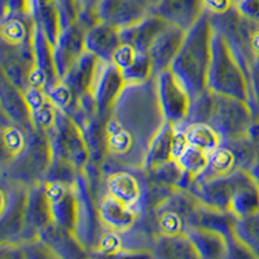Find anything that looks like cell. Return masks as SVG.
<instances>
[{
	"label": "cell",
	"mask_w": 259,
	"mask_h": 259,
	"mask_svg": "<svg viewBox=\"0 0 259 259\" xmlns=\"http://www.w3.org/2000/svg\"><path fill=\"white\" fill-rule=\"evenodd\" d=\"M121 45V29L105 21L95 22L85 34V50L105 61H113Z\"/></svg>",
	"instance_id": "cell-23"
},
{
	"label": "cell",
	"mask_w": 259,
	"mask_h": 259,
	"mask_svg": "<svg viewBox=\"0 0 259 259\" xmlns=\"http://www.w3.org/2000/svg\"><path fill=\"white\" fill-rule=\"evenodd\" d=\"M35 21L31 16H8L2 18L0 39L8 45H25L34 39Z\"/></svg>",
	"instance_id": "cell-32"
},
{
	"label": "cell",
	"mask_w": 259,
	"mask_h": 259,
	"mask_svg": "<svg viewBox=\"0 0 259 259\" xmlns=\"http://www.w3.org/2000/svg\"><path fill=\"white\" fill-rule=\"evenodd\" d=\"M214 27L207 12L186 34L171 70L186 85L192 100L207 91Z\"/></svg>",
	"instance_id": "cell-3"
},
{
	"label": "cell",
	"mask_w": 259,
	"mask_h": 259,
	"mask_svg": "<svg viewBox=\"0 0 259 259\" xmlns=\"http://www.w3.org/2000/svg\"><path fill=\"white\" fill-rule=\"evenodd\" d=\"M182 167L188 172L193 182L202 174L209 163V153L197 147L189 144L182 156L178 158Z\"/></svg>",
	"instance_id": "cell-35"
},
{
	"label": "cell",
	"mask_w": 259,
	"mask_h": 259,
	"mask_svg": "<svg viewBox=\"0 0 259 259\" xmlns=\"http://www.w3.org/2000/svg\"><path fill=\"white\" fill-rule=\"evenodd\" d=\"M165 124L157 77L126 83L105 119L104 175L144 170L150 147Z\"/></svg>",
	"instance_id": "cell-1"
},
{
	"label": "cell",
	"mask_w": 259,
	"mask_h": 259,
	"mask_svg": "<svg viewBox=\"0 0 259 259\" xmlns=\"http://www.w3.org/2000/svg\"><path fill=\"white\" fill-rule=\"evenodd\" d=\"M186 233L193 241L200 258L219 259L228 255V241L222 233L196 226L188 227Z\"/></svg>",
	"instance_id": "cell-28"
},
{
	"label": "cell",
	"mask_w": 259,
	"mask_h": 259,
	"mask_svg": "<svg viewBox=\"0 0 259 259\" xmlns=\"http://www.w3.org/2000/svg\"><path fill=\"white\" fill-rule=\"evenodd\" d=\"M106 192L124 203L143 211L144 178L143 172L134 170H119L106 175Z\"/></svg>",
	"instance_id": "cell-19"
},
{
	"label": "cell",
	"mask_w": 259,
	"mask_h": 259,
	"mask_svg": "<svg viewBox=\"0 0 259 259\" xmlns=\"http://www.w3.org/2000/svg\"><path fill=\"white\" fill-rule=\"evenodd\" d=\"M206 12L203 0H156L152 13L188 31Z\"/></svg>",
	"instance_id": "cell-16"
},
{
	"label": "cell",
	"mask_w": 259,
	"mask_h": 259,
	"mask_svg": "<svg viewBox=\"0 0 259 259\" xmlns=\"http://www.w3.org/2000/svg\"><path fill=\"white\" fill-rule=\"evenodd\" d=\"M250 171H251V174L255 177V179L258 180V183H259V156H258V158L255 159V162L253 163V166L250 167Z\"/></svg>",
	"instance_id": "cell-39"
},
{
	"label": "cell",
	"mask_w": 259,
	"mask_h": 259,
	"mask_svg": "<svg viewBox=\"0 0 259 259\" xmlns=\"http://www.w3.org/2000/svg\"><path fill=\"white\" fill-rule=\"evenodd\" d=\"M97 206L104 228L118 233L133 230L143 215L142 210L130 206L108 192L97 202Z\"/></svg>",
	"instance_id": "cell-17"
},
{
	"label": "cell",
	"mask_w": 259,
	"mask_h": 259,
	"mask_svg": "<svg viewBox=\"0 0 259 259\" xmlns=\"http://www.w3.org/2000/svg\"><path fill=\"white\" fill-rule=\"evenodd\" d=\"M235 2H236V3H237V4H239V2H240V0H235Z\"/></svg>",
	"instance_id": "cell-40"
},
{
	"label": "cell",
	"mask_w": 259,
	"mask_h": 259,
	"mask_svg": "<svg viewBox=\"0 0 259 259\" xmlns=\"http://www.w3.org/2000/svg\"><path fill=\"white\" fill-rule=\"evenodd\" d=\"M52 209L53 222L75 233L78 222V191L77 184L45 182Z\"/></svg>",
	"instance_id": "cell-15"
},
{
	"label": "cell",
	"mask_w": 259,
	"mask_h": 259,
	"mask_svg": "<svg viewBox=\"0 0 259 259\" xmlns=\"http://www.w3.org/2000/svg\"><path fill=\"white\" fill-rule=\"evenodd\" d=\"M52 157L48 135L32 126L26 148L8 165L2 166V178L29 187L45 182Z\"/></svg>",
	"instance_id": "cell-5"
},
{
	"label": "cell",
	"mask_w": 259,
	"mask_h": 259,
	"mask_svg": "<svg viewBox=\"0 0 259 259\" xmlns=\"http://www.w3.org/2000/svg\"><path fill=\"white\" fill-rule=\"evenodd\" d=\"M189 191L207 206L232 212L237 218L259 211V183L250 170L194 180Z\"/></svg>",
	"instance_id": "cell-2"
},
{
	"label": "cell",
	"mask_w": 259,
	"mask_h": 259,
	"mask_svg": "<svg viewBox=\"0 0 259 259\" xmlns=\"http://www.w3.org/2000/svg\"><path fill=\"white\" fill-rule=\"evenodd\" d=\"M203 3L209 15H221L237 6L235 0H203Z\"/></svg>",
	"instance_id": "cell-38"
},
{
	"label": "cell",
	"mask_w": 259,
	"mask_h": 259,
	"mask_svg": "<svg viewBox=\"0 0 259 259\" xmlns=\"http://www.w3.org/2000/svg\"><path fill=\"white\" fill-rule=\"evenodd\" d=\"M198 205L200 200L191 191L177 188L153 209L144 212L149 215L157 235H177L186 233Z\"/></svg>",
	"instance_id": "cell-8"
},
{
	"label": "cell",
	"mask_w": 259,
	"mask_h": 259,
	"mask_svg": "<svg viewBox=\"0 0 259 259\" xmlns=\"http://www.w3.org/2000/svg\"><path fill=\"white\" fill-rule=\"evenodd\" d=\"M0 108L2 115L22 126H32V110L24 90L0 74Z\"/></svg>",
	"instance_id": "cell-21"
},
{
	"label": "cell",
	"mask_w": 259,
	"mask_h": 259,
	"mask_svg": "<svg viewBox=\"0 0 259 259\" xmlns=\"http://www.w3.org/2000/svg\"><path fill=\"white\" fill-rule=\"evenodd\" d=\"M0 69L4 77L21 90L31 87L32 78L36 70L34 39L25 45H8L0 43Z\"/></svg>",
	"instance_id": "cell-12"
},
{
	"label": "cell",
	"mask_w": 259,
	"mask_h": 259,
	"mask_svg": "<svg viewBox=\"0 0 259 259\" xmlns=\"http://www.w3.org/2000/svg\"><path fill=\"white\" fill-rule=\"evenodd\" d=\"M214 29L221 32L231 50L242 64L247 74L253 65V36L259 27L250 18L242 15L237 6L221 15H210Z\"/></svg>",
	"instance_id": "cell-9"
},
{
	"label": "cell",
	"mask_w": 259,
	"mask_h": 259,
	"mask_svg": "<svg viewBox=\"0 0 259 259\" xmlns=\"http://www.w3.org/2000/svg\"><path fill=\"white\" fill-rule=\"evenodd\" d=\"M237 217L226 210L217 209V207L207 206L200 202L197 209L194 210L191 217L189 227H202L207 230L217 231L226 237H230L235 233V227L237 223Z\"/></svg>",
	"instance_id": "cell-27"
},
{
	"label": "cell",
	"mask_w": 259,
	"mask_h": 259,
	"mask_svg": "<svg viewBox=\"0 0 259 259\" xmlns=\"http://www.w3.org/2000/svg\"><path fill=\"white\" fill-rule=\"evenodd\" d=\"M101 0H78L79 7V22L84 25L87 29L97 22L96 11Z\"/></svg>",
	"instance_id": "cell-36"
},
{
	"label": "cell",
	"mask_w": 259,
	"mask_h": 259,
	"mask_svg": "<svg viewBox=\"0 0 259 259\" xmlns=\"http://www.w3.org/2000/svg\"><path fill=\"white\" fill-rule=\"evenodd\" d=\"M124 84L126 80L117 65L113 61L104 60L91 94V100L96 109L97 117L105 121Z\"/></svg>",
	"instance_id": "cell-13"
},
{
	"label": "cell",
	"mask_w": 259,
	"mask_h": 259,
	"mask_svg": "<svg viewBox=\"0 0 259 259\" xmlns=\"http://www.w3.org/2000/svg\"><path fill=\"white\" fill-rule=\"evenodd\" d=\"M153 256L156 258H200L197 249L187 233L177 235H158L153 246Z\"/></svg>",
	"instance_id": "cell-30"
},
{
	"label": "cell",
	"mask_w": 259,
	"mask_h": 259,
	"mask_svg": "<svg viewBox=\"0 0 259 259\" xmlns=\"http://www.w3.org/2000/svg\"><path fill=\"white\" fill-rule=\"evenodd\" d=\"M207 90L217 94L237 97L249 104L251 101L249 74L231 50L224 36L215 29L211 43V62L207 78Z\"/></svg>",
	"instance_id": "cell-4"
},
{
	"label": "cell",
	"mask_w": 259,
	"mask_h": 259,
	"mask_svg": "<svg viewBox=\"0 0 259 259\" xmlns=\"http://www.w3.org/2000/svg\"><path fill=\"white\" fill-rule=\"evenodd\" d=\"M38 236L56 258H84L90 255L89 250L78 240L75 233L55 222L45 227Z\"/></svg>",
	"instance_id": "cell-22"
},
{
	"label": "cell",
	"mask_w": 259,
	"mask_h": 259,
	"mask_svg": "<svg viewBox=\"0 0 259 259\" xmlns=\"http://www.w3.org/2000/svg\"><path fill=\"white\" fill-rule=\"evenodd\" d=\"M87 27L79 21L65 29L55 46V61L60 79L65 77L75 62L85 52V34Z\"/></svg>",
	"instance_id": "cell-18"
},
{
	"label": "cell",
	"mask_w": 259,
	"mask_h": 259,
	"mask_svg": "<svg viewBox=\"0 0 259 259\" xmlns=\"http://www.w3.org/2000/svg\"><path fill=\"white\" fill-rule=\"evenodd\" d=\"M32 126L15 123L2 115V166L8 165L26 148Z\"/></svg>",
	"instance_id": "cell-29"
},
{
	"label": "cell",
	"mask_w": 259,
	"mask_h": 259,
	"mask_svg": "<svg viewBox=\"0 0 259 259\" xmlns=\"http://www.w3.org/2000/svg\"><path fill=\"white\" fill-rule=\"evenodd\" d=\"M168 25L170 24L165 20L150 13L136 24L121 29V40L123 45L148 53L152 43Z\"/></svg>",
	"instance_id": "cell-25"
},
{
	"label": "cell",
	"mask_w": 259,
	"mask_h": 259,
	"mask_svg": "<svg viewBox=\"0 0 259 259\" xmlns=\"http://www.w3.org/2000/svg\"><path fill=\"white\" fill-rule=\"evenodd\" d=\"M235 235L253 253L254 258H259V211L237 219Z\"/></svg>",
	"instance_id": "cell-34"
},
{
	"label": "cell",
	"mask_w": 259,
	"mask_h": 259,
	"mask_svg": "<svg viewBox=\"0 0 259 259\" xmlns=\"http://www.w3.org/2000/svg\"><path fill=\"white\" fill-rule=\"evenodd\" d=\"M187 31L177 26L168 25L163 31L152 43L148 55H149L154 75L171 68L178 52L180 51Z\"/></svg>",
	"instance_id": "cell-20"
},
{
	"label": "cell",
	"mask_w": 259,
	"mask_h": 259,
	"mask_svg": "<svg viewBox=\"0 0 259 259\" xmlns=\"http://www.w3.org/2000/svg\"><path fill=\"white\" fill-rule=\"evenodd\" d=\"M113 62L118 66L126 83L142 82L156 77L152 68L149 55L147 52L135 50L131 46L122 43L115 53Z\"/></svg>",
	"instance_id": "cell-24"
},
{
	"label": "cell",
	"mask_w": 259,
	"mask_h": 259,
	"mask_svg": "<svg viewBox=\"0 0 259 259\" xmlns=\"http://www.w3.org/2000/svg\"><path fill=\"white\" fill-rule=\"evenodd\" d=\"M48 138L53 157L64 159L78 170L84 171L90 162V149L82 127L73 118L60 110L56 124L48 134Z\"/></svg>",
	"instance_id": "cell-10"
},
{
	"label": "cell",
	"mask_w": 259,
	"mask_h": 259,
	"mask_svg": "<svg viewBox=\"0 0 259 259\" xmlns=\"http://www.w3.org/2000/svg\"><path fill=\"white\" fill-rule=\"evenodd\" d=\"M29 186L2 178V217L0 242H20L36 235L27 224Z\"/></svg>",
	"instance_id": "cell-6"
},
{
	"label": "cell",
	"mask_w": 259,
	"mask_h": 259,
	"mask_svg": "<svg viewBox=\"0 0 259 259\" xmlns=\"http://www.w3.org/2000/svg\"><path fill=\"white\" fill-rule=\"evenodd\" d=\"M156 0H101L97 7V20L123 29L149 16Z\"/></svg>",
	"instance_id": "cell-14"
},
{
	"label": "cell",
	"mask_w": 259,
	"mask_h": 259,
	"mask_svg": "<svg viewBox=\"0 0 259 259\" xmlns=\"http://www.w3.org/2000/svg\"><path fill=\"white\" fill-rule=\"evenodd\" d=\"M182 130L186 133L189 144L200 148L207 153H211L223 142L218 131L207 123H192L183 127Z\"/></svg>",
	"instance_id": "cell-33"
},
{
	"label": "cell",
	"mask_w": 259,
	"mask_h": 259,
	"mask_svg": "<svg viewBox=\"0 0 259 259\" xmlns=\"http://www.w3.org/2000/svg\"><path fill=\"white\" fill-rule=\"evenodd\" d=\"M175 134H177V127L172 123L166 122L161 133L157 135L153 144L150 147L147 161H145L144 171L154 170V168L170 162L171 159H174Z\"/></svg>",
	"instance_id": "cell-31"
},
{
	"label": "cell",
	"mask_w": 259,
	"mask_h": 259,
	"mask_svg": "<svg viewBox=\"0 0 259 259\" xmlns=\"http://www.w3.org/2000/svg\"><path fill=\"white\" fill-rule=\"evenodd\" d=\"M249 80H250L251 90V101L250 105L255 117H259V57L254 60L253 65L249 73Z\"/></svg>",
	"instance_id": "cell-37"
},
{
	"label": "cell",
	"mask_w": 259,
	"mask_h": 259,
	"mask_svg": "<svg viewBox=\"0 0 259 259\" xmlns=\"http://www.w3.org/2000/svg\"><path fill=\"white\" fill-rule=\"evenodd\" d=\"M254 119L253 108L247 101L212 92L211 108L206 123L217 130L223 140L246 135Z\"/></svg>",
	"instance_id": "cell-7"
},
{
	"label": "cell",
	"mask_w": 259,
	"mask_h": 259,
	"mask_svg": "<svg viewBox=\"0 0 259 259\" xmlns=\"http://www.w3.org/2000/svg\"><path fill=\"white\" fill-rule=\"evenodd\" d=\"M158 96L166 122L180 128L189 115L192 97L187 87L171 69L157 75Z\"/></svg>",
	"instance_id": "cell-11"
},
{
	"label": "cell",
	"mask_w": 259,
	"mask_h": 259,
	"mask_svg": "<svg viewBox=\"0 0 259 259\" xmlns=\"http://www.w3.org/2000/svg\"><path fill=\"white\" fill-rule=\"evenodd\" d=\"M52 222V209H51L46 183L41 182L32 184L29 187V194H27V224H29V228L38 236L39 232Z\"/></svg>",
	"instance_id": "cell-26"
}]
</instances>
